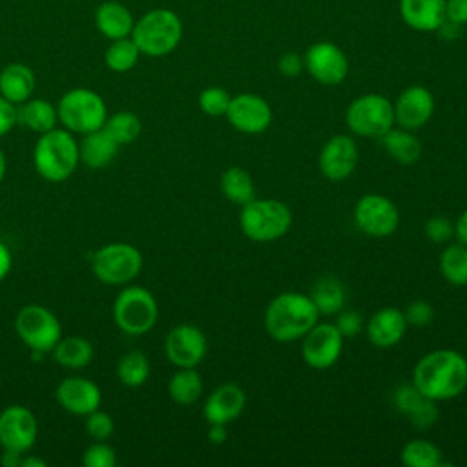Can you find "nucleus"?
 <instances>
[{"label": "nucleus", "mask_w": 467, "mask_h": 467, "mask_svg": "<svg viewBox=\"0 0 467 467\" xmlns=\"http://www.w3.org/2000/svg\"><path fill=\"white\" fill-rule=\"evenodd\" d=\"M412 385L436 403L454 400L467 387V359L452 348H436L414 365Z\"/></svg>", "instance_id": "1"}, {"label": "nucleus", "mask_w": 467, "mask_h": 467, "mask_svg": "<svg viewBox=\"0 0 467 467\" xmlns=\"http://www.w3.org/2000/svg\"><path fill=\"white\" fill-rule=\"evenodd\" d=\"M319 312L306 294L294 290L277 294L265 310V330L277 343L299 341L316 323Z\"/></svg>", "instance_id": "2"}, {"label": "nucleus", "mask_w": 467, "mask_h": 467, "mask_svg": "<svg viewBox=\"0 0 467 467\" xmlns=\"http://www.w3.org/2000/svg\"><path fill=\"white\" fill-rule=\"evenodd\" d=\"M80 162L78 142L66 128H53L38 135L33 148V164L36 173L49 182L69 179Z\"/></svg>", "instance_id": "3"}, {"label": "nucleus", "mask_w": 467, "mask_h": 467, "mask_svg": "<svg viewBox=\"0 0 467 467\" xmlns=\"http://www.w3.org/2000/svg\"><path fill=\"white\" fill-rule=\"evenodd\" d=\"M131 38L140 55L164 57L170 55L182 38V22L179 15L168 7H153L135 20Z\"/></svg>", "instance_id": "4"}, {"label": "nucleus", "mask_w": 467, "mask_h": 467, "mask_svg": "<svg viewBox=\"0 0 467 467\" xmlns=\"http://www.w3.org/2000/svg\"><path fill=\"white\" fill-rule=\"evenodd\" d=\"M239 226L255 243H270L283 237L292 226L290 208L277 199H252L241 206Z\"/></svg>", "instance_id": "5"}, {"label": "nucleus", "mask_w": 467, "mask_h": 467, "mask_svg": "<svg viewBox=\"0 0 467 467\" xmlns=\"http://www.w3.org/2000/svg\"><path fill=\"white\" fill-rule=\"evenodd\" d=\"M58 122L71 133L86 135L104 126L108 109L104 99L89 88H71L57 104Z\"/></svg>", "instance_id": "6"}, {"label": "nucleus", "mask_w": 467, "mask_h": 467, "mask_svg": "<svg viewBox=\"0 0 467 467\" xmlns=\"http://www.w3.org/2000/svg\"><path fill=\"white\" fill-rule=\"evenodd\" d=\"M159 317V305L155 296L139 285L122 288L113 301V321L130 336H142L150 332Z\"/></svg>", "instance_id": "7"}, {"label": "nucleus", "mask_w": 467, "mask_h": 467, "mask_svg": "<svg viewBox=\"0 0 467 467\" xmlns=\"http://www.w3.org/2000/svg\"><path fill=\"white\" fill-rule=\"evenodd\" d=\"M89 263L100 283L128 285L142 268V254L130 243H108L91 254Z\"/></svg>", "instance_id": "8"}, {"label": "nucleus", "mask_w": 467, "mask_h": 467, "mask_svg": "<svg viewBox=\"0 0 467 467\" xmlns=\"http://www.w3.org/2000/svg\"><path fill=\"white\" fill-rule=\"evenodd\" d=\"M347 128L365 139H379L394 128V106L379 93H367L354 99L347 108Z\"/></svg>", "instance_id": "9"}, {"label": "nucleus", "mask_w": 467, "mask_h": 467, "mask_svg": "<svg viewBox=\"0 0 467 467\" xmlns=\"http://www.w3.org/2000/svg\"><path fill=\"white\" fill-rule=\"evenodd\" d=\"M15 330L22 343L35 354L51 352L62 337L58 317L42 305H26L15 317Z\"/></svg>", "instance_id": "10"}, {"label": "nucleus", "mask_w": 467, "mask_h": 467, "mask_svg": "<svg viewBox=\"0 0 467 467\" xmlns=\"http://www.w3.org/2000/svg\"><path fill=\"white\" fill-rule=\"evenodd\" d=\"M354 223L368 237H389L400 226V210L389 197L367 193L354 206Z\"/></svg>", "instance_id": "11"}, {"label": "nucleus", "mask_w": 467, "mask_h": 467, "mask_svg": "<svg viewBox=\"0 0 467 467\" xmlns=\"http://www.w3.org/2000/svg\"><path fill=\"white\" fill-rule=\"evenodd\" d=\"M343 336L334 323H316L301 337V358L316 370H325L336 365L343 352Z\"/></svg>", "instance_id": "12"}, {"label": "nucleus", "mask_w": 467, "mask_h": 467, "mask_svg": "<svg viewBox=\"0 0 467 467\" xmlns=\"http://www.w3.org/2000/svg\"><path fill=\"white\" fill-rule=\"evenodd\" d=\"M38 436L35 414L24 405H9L0 412V445L5 451L26 454Z\"/></svg>", "instance_id": "13"}, {"label": "nucleus", "mask_w": 467, "mask_h": 467, "mask_svg": "<svg viewBox=\"0 0 467 467\" xmlns=\"http://www.w3.org/2000/svg\"><path fill=\"white\" fill-rule=\"evenodd\" d=\"M308 75L325 86H337L347 78L348 60L343 49L332 42H317L310 46L303 57Z\"/></svg>", "instance_id": "14"}, {"label": "nucleus", "mask_w": 467, "mask_h": 467, "mask_svg": "<svg viewBox=\"0 0 467 467\" xmlns=\"http://www.w3.org/2000/svg\"><path fill=\"white\" fill-rule=\"evenodd\" d=\"M359 161V150L350 135L339 133L330 137L319 151V171L325 179L339 182L348 179Z\"/></svg>", "instance_id": "15"}, {"label": "nucleus", "mask_w": 467, "mask_h": 467, "mask_svg": "<svg viewBox=\"0 0 467 467\" xmlns=\"http://www.w3.org/2000/svg\"><path fill=\"white\" fill-rule=\"evenodd\" d=\"M208 341L201 328L182 323L173 327L164 339V352L177 368L197 367L206 356Z\"/></svg>", "instance_id": "16"}, {"label": "nucleus", "mask_w": 467, "mask_h": 467, "mask_svg": "<svg viewBox=\"0 0 467 467\" xmlns=\"http://www.w3.org/2000/svg\"><path fill=\"white\" fill-rule=\"evenodd\" d=\"M226 119L237 131L257 135L266 131L272 124V108L255 93H241L232 97L226 109Z\"/></svg>", "instance_id": "17"}, {"label": "nucleus", "mask_w": 467, "mask_h": 467, "mask_svg": "<svg viewBox=\"0 0 467 467\" xmlns=\"http://www.w3.org/2000/svg\"><path fill=\"white\" fill-rule=\"evenodd\" d=\"M394 106V122L405 130L425 126L434 113V97L425 86H409L403 89Z\"/></svg>", "instance_id": "18"}, {"label": "nucleus", "mask_w": 467, "mask_h": 467, "mask_svg": "<svg viewBox=\"0 0 467 467\" xmlns=\"http://www.w3.org/2000/svg\"><path fill=\"white\" fill-rule=\"evenodd\" d=\"M57 401L64 410L75 416H88L89 412L100 409L102 392L99 385L82 376L64 378L57 387Z\"/></svg>", "instance_id": "19"}, {"label": "nucleus", "mask_w": 467, "mask_h": 467, "mask_svg": "<svg viewBox=\"0 0 467 467\" xmlns=\"http://www.w3.org/2000/svg\"><path fill=\"white\" fill-rule=\"evenodd\" d=\"M246 405L244 390L235 383H223L212 390L204 401L202 416L210 423L228 425L241 416Z\"/></svg>", "instance_id": "20"}, {"label": "nucleus", "mask_w": 467, "mask_h": 467, "mask_svg": "<svg viewBox=\"0 0 467 467\" xmlns=\"http://www.w3.org/2000/svg\"><path fill=\"white\" fill-rule=\"evenodd\" d=\"M407 327L409 325L405 314L400 308L383 306L368 317L365 325V334L374 347L389 348L403 339Z\"/></svg>", "instance_id": "21"}, {"label": "nucleus", "mask_w": 467, "mask_h": 467, "mask_svg": "<svg viewBox=\"0 0 467 467\" xmlns=\"http://www.w3.org/2000/svg\"><path fill=\"white\" fill-rule=\"evenodd\" d=\"M394 407L409 418L412 427L420 431L431 429L438 420V405L434 400L425 398L412 383L401 385L392 396Z\"/></svg>", "instance_id": "22"}, {"label": "nucleus", "mask_w": 467, "mask_h": 467, "mask_svg": "<svg viewBox=\"0 0 467 467\" xmlns=\"http://www.w3.org/2000/svg\"><path fill=\"white\" fill-rule=\"evenodd\" d=\"M95 27L108 40H117L124 36H131L135 18L128 5L117 0H106L95 9Z\"/></svg>", "instance_id": "23"}, {"label": "nucleus", "mask_w": 467, "mask_h": 467, "mask_svg": "<svg viewBox=\"0 0 467 467\" xmlns=\"http://www.w3.org/2000/svg\"><path fill=\"white\" fill-rule=\"evenodd\" d=\"M400 15L416 31H436L443 26L445 0H400Z\"/></svg>", "instance_id": "24"}, {"label": "nucleus", "mask_w": 467, "mask_h": 467, "mask_svg": "<svg viewBox=\"0 0 467 467\" xmlns=\"http://www.w3.org/2000/svg\"><path fill=\"white\" fill-rule=\"evenodd\" d=\"M35 84L33 69L22 62H11L0 71V95L15 106L33 97Z\"/></svg>", "instance_id": "25"}, {"label": "nucleus", "mask_w": 467, "mask_h": 467, "mask_svg": "<svg viewBox=\"0 0 467 467\" xmlns=\"http://www.w3.org/2000/svg\"><path fill=\"white\" fill-rule=\"evenodd\" d=\"M119 153V144L100 128L97 131L86 133L78 144L80 162L88 168L99 170L106 168Z\"/></svg>", "instance_id": "26"}, {"label": "nucleus", "mask_w": 467, "mask_h": 467, "mask_svg": "<svg viewBox=\"0 0 467 467\" xmlns=\"http://www.w3.org/2000/svg\"><path fill=\"white\" fill-rule=\"evenodd\" d=\"M383 150L392 157L394 162L409 166L418 162L421 157V142L420 139L405 128H390L385 135L379 137Z\"/></svg>", "instance_id": "27"}, {"label": "nucleus", "mask_w": 467, "mask_h": 467, "mask_svg": "<svg viewBox=\"0 0 467 467\" xmlns=\"http://www.w3.org/2000/svg\"><path fill=\"white\" fill-rule=\"evenodd\" d=\"M16 122L29 128L35 133H44L57 128L58 113L57 106L46 99H29L16 106Z\"/></svg>", "instance_id": "28"}, {"label": "nucleus", "mask_w": 467, "mask_h": 467, "mask_svg": "<svg viewBox=\"0 0 467 467\" xmlns=\"http://www.w3.org/2000/svg\"><path fill=\"white\" fill-rule=\"evenodd\" d=\"M51 354H53L55 361L58 365H62L64 368L78 370L91 363L95 350H93V345L86 337L66 336V337L58 339V343L53 347Z\"/></svg>", "instance_id": "29"}, {"label": "nucleus", "mask_w": 467, "mask_h": 467, "mask_svg": "<svg viewBox=\"0 0 467 467\" xmlns=\"http://www.w3.org/2000/svg\"><path fill=\"white\" fill-rule=\"evenodd\" d=\"M310 299L314 301L319 316H334L343 310L345 305L343 283L334 275H323L314 283Z\"/></svg>", "instance_id": "30"}, {"label": "nucleus", "mask_w": 467, "mask_h": 467, "mask_svg": "<svg viewBox=\"0 0 467 467\" xmlns=\"http://www.w3.org/2000/svg\"><path fill=\"white\" fill-rule=\"evenodd\" d=\"M221 193L234 204H246L255 197V184L252 175L241 168V166H232L223 171L221 181H219Z\"/></svg>", "instance_id": "31"}, {"label": "nucleus", "mask_w": 467, "mask_h": 467, "mask_svg": "<svg viewBox=\"0 0 467 467\" xmlns=\"http://www.w3.org/2000/svg\"><path fill=\"white\" fill-rule=\"evenodd\" d=\"M168 394L179 405H193L202 394V379L195 367L177 368L168 381Z\"/></svg>", "instance_id": "32"}, {"label": "nucleus", "mask_w": 467, "mask_h": 467, "mask_svg": "<svg viewBox=\"0 0 467 467\" xmlns=\"http://www.w3.org/2000/svg\"><path fill=\"white\" fill-rule=\"evenodd\" d=\"M438 266L447 283L454 286L467 285V246L462 243L449 244L445 250H441Z\"/></svg>", "instance_id": "33"}, {"label": "nucleus", "mask_w": 467, "mask_h": 467, "mask_svg": "<svg viewBox=\"0 0 467 467\" xmlns=\"http://www.w3.org/2000/svg\"><path fill=\"white\" fill-rule=\"evenodd\" d=\"M150 359L140 350H128L117 363V376L126 387H140L150 378Z\"/></svg>", "instance_id": "34"}, {"label": "nucleus", "mask_w": 467, "mask_h": 467, "mask_svg": "<svg viewBox=\"0 0 467 467\" xmlns=\"http://www.w3.org/2000/svg\"><path fill=\"white\" fill-rule=\"evenodd\" d=\"M140 51L131 36L109 40V46L104 51V62L108 69L115 73H126L133 69L139 62Z\"/></svg>", "instance_id": "35"}, {"label": "nucleus", "mask_w": 467, "mask_h": 467, "mask_svg": "<svg viewBox=\"0 0 467 467\" xmlns=\"http://www.w3.org/2000/svg\"><path fill=\"white\" fill-rule=\"evenodd\" d=\"M102 130L119 144H130L133 142L140 131H142V122L139 115L133 111H117L113 115H108Z\"/></svg>", "instance_id": "36"}, {"label": "nucleus", "mask_w": 467, "mask_h": 467, "mask_svg": "<svg viewBox=\"0 0 467 467\" xmlns=\"http://www.w3.org/2000/svg\"><path fill=\"white\" fill-rule=\"evenodd\" d=\"M401 462L407 467H440L443 465V454L432 441L416 438L403 445Z\"/></svg>", "instance_id": "37"}, {"label": "nucleus", "mask_w": 467, "mask_h": 467, "mask_svg": "<svg viewBox=\"0 0 467 467\" xmlns=\"http://www.w3.org/2000/svg\"><path fill=\"white\" fill-rule=\"evenodd\" d=\"M232 97L228 95L226 89L210 86L199 93V108L202 113L210 117H223L226 115V109L230 106Z\"/></svg>", "instance_id": "38"}, {"label": "nucleus", "mask_w": 467, "mask_h": 467, "mask_svg": "<svg viewBox=\"0 0 467 467\" xmlns=\"http://www.w3.org/2000/svg\"><path fill=\"white\" fill-rule=\"evenodd\" d=\"M113 431H115V421L108 412L97 409L86 416V432L95 441H106L113 434Z\"/></svg>", "instance_id": "39"}, {"label": "nucleus", "mask_w": 467, "mask_h": 467, "mask_svg": "<svg viewBox=\"0 0 467 467\" xmlns=\"http://www.w3.org/2000/svg\"><path fill=\"white\" fill-rule=\"evenodd\" d=\"M117 454L106 441H95L82 452V465L86 467H113Z\"/></svg>", "instance_id": "40"}, {"label": "nucleus", "mask_w": 467, "mask_h": 467, "mask_svg": "<svg viewBox=\"0 0 467 467\" xmlns=\"http://www.w3.org/2000/svg\"><path fill=\"white\" fill-rule=\"evenodd\" d=\"M403 314H405L407 325H410V327H427L434 319V308L425 299H416V301L409 303L407 308L403 310Z\"/></svg>", "instance_id": "41"}, {"label": "nucleus", "mask_w": 467, "mask_h": 467, "mask_svg": "<svg viewBox=\"0 0 467 467\" xmlns=\"http://www.w3.org/2000/svg\"><path fill=\"white\" fill-rule=\"evenodd\" d=\"M425 235L432 243H445L454 237V223L443 215H432L425 223Z\"/></svg>", "instance_id": "42"}, {"label": "nucleus", "mask_w": 467, "mask_h": 467, "mask_svg": "<svg viewBox=\"0 0 467 467\" xmlns=\"http://www.w3.org/2000/svg\"><path fill=\"white\" fill-rule=\"evenodd\" d=\"M334 325L343 337H354L363 328V317L354 310H339Z\"/></svg>", "instance_id": "43"}, {"label": "nucleus", "mask_w": 467, "mask_h": 467, "mask_svg": "<svg viewBox=\"0 0 467 467\" xmlns=\"http://www.w3.org/2000/svg\"><path fill=\"white\" fill-rule=\"evenodd\" d=\"M303 67H305L303 58L294 51L285 53L277 62V69L283 77H297L303 71Z\"/></svg>", "instance_id": "44"}, {"label": "nucleus", "mask_w": 467, "mask_h": 467, "mask_svg": "<svg viewBox=\"0 0 467 467\" xmlns=\"http://www.w3.org/2000/svg\"><path fill=\"white\" fill-rule=\"evenodd\" d=\"M16 122V106L0 95V139L7 135Z\"/></svg>", "instance_id": "45"}, {"label": "nucleus", "mask_w": 467, "mask_h": 467, "mask_svg": "<svg viewBox=\"0 0 467 467\" xmlns=\"http://www.w3.org/2000/svg\"><path fill=\"white\" fill-rule=\"evenodd\" d=\"M445 16L452 24H467V0H445Z\"/></svg>", "instance_id": "46"}, {"label": "nucleus", "mask_w": 467, "mask_h": 467, "mask_svg": "<svg viewBox=\"0 0 467 467\" xmlns=\"http://www.w3.org/2000/svg\"><path fill=\"white\" fill-rule=\"evenodd\" d=\"M206 436H208V440H210L212 443L221 445V443H224L226 438H228V429H226V425H221V423H210Z\"/></svg>", "instance_id": "47"}, {"label": "nucleus", "mask_w": 467, "mask_h": 467, "mask_svg": "<svg viewBox=\"0 0 467 467\" xmlns=\"http://www.w3.org/2000/svg\"><path fill=\"white\" fill-rule=\"evenodd\" d=\"M13 265V257H11V250L7 248L5 243L0 241V283L5 279V275L9 274Z\"/></svg>", "instance_id": "48"}, {"label": "nucleus", "mask_w": 467, "mask_h": 467, "mask_svg": "<svg viewBox=\"0 0 467 467\" xmlns=\"http://www.w3.org/2000/svg\"><path fill=\"white\" fill-rule=\"evenodd\" d=\"M454 237L458 239V243L467 246V208L460 213V217L454 223Z\"/></svg>", "instance_id": "49"}, {"label": "nucleus", "mask_w": 467, "mask_h": 467, "mask_svg": "<svg viewBox=\"0 0 467 467\" xmlns=\"http://www.w3.org/2000/svg\"><path fill=\"white\" fill-rule=\"evenodd\" d=\"M22 456H24V454H20V452L5 451V449H4V454H2L0 462H2L5 467H20V463H22Z\"/></svg>", "instance_id": "50"}, {"label": "nucleus", "mask_w": 467, "mask_h": 467, "mask_svg": "<svg viewBox=\"0 0 467 467\" xmlns=\"http://www.w3.org/2000/svg\"><path fill=\"white\" fill-rule=\"evenodd\" d=\"M20 467H46V462L42 458H35V456H22Z\"/></svg>", "instance_id": "51"}, {"label": "nucleus", "mask_w": 467, "mask_h": 467, "mask_svg": "<svg viewBox=\"0 0 467 467\" xmlns=\"http://www.w3.org/2000/svg\"><path fill=\"white\" fill-rule=\"evenodd\" d=\"M5 168H7V164H5V155H4V151H2V148H0V182L4 181Z\"/></svg>", "instance_id": "52"}]
</instances>
